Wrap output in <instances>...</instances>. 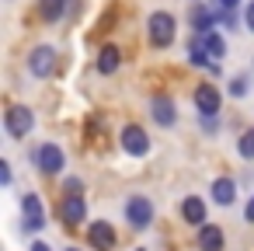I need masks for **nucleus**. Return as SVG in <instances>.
I'll return each mask as SVG.
<instances>
[{
	"instance_id": "4",
	"label": "nucleus",
	"mask_w": 254,
	"mask_h": 251,
	"mask_svg": "<svg viewBox=\"0 0 254 251\" xmlns=\"http://www.w3.org/2000/svg\"><path fill=\"white\" fill-rule=\"evenodd\" d=\"M56 216H60L66 227H80V223L87 220V199H84V195L66 192V195L60 199V206H56Z\"/></svg>"
},
{
	"instance_id": "27",
	"label": "nucleus",
	"mask_w": 254,
	"mask_h": 251,
	"mask_svg": "<svg viewBox=\"0 0 254 251\" xmlns=\"http://www.w3.org/2000/svg\"><path fill=\"white\" fill-rule=\"evenodd\" d=\"M28 251H53V248H49V244H46V241H35V244H32V248H28Z\"/></svg>"
},
{
	"instance_id": "24",
	"label": "nucleus",
	"mask_w": 254,
	"mask_h": 251,
	"mask_svg": "<svg viewBox=\"0 0 254 251\" xmlns=\"http://www.w3.org/2000/svg\"><path fill=\"white\" fill-rule=\"evenodd\" d=\"M0 185H11V164L0 161Z\"/></svg>"
},
{
	"instance_id": "26",
	"label": "nucleus",
	"mask_w": 254,
	"mask_h": 251,
	"mask_svg": "<svg viewBox=\"0 0 254 251\" xmlns=\"http://www.w3.org/2000/svg\"><path fill=\"white\" fill-rule=\"evenodd\" d=\"M240 4V0H216V7H223V11H233Z\"/></svg>"
},
{
	"instance_id": "3",
	"label": "nucleus",
	"mask_w": 254,
	"mask_h": 251,
	"mask_svg": "<svg viewBox=\"0 0 254 251\" xmlns=\"http://www.w3.org/2000/svg\"><path fill=\"white\" fill-rule=\"evenodd\" d=\"M4 129H7V136H14V140L28 136V133L35 129V115H32V108H25V105H11V108L4 112Z\"/></svg>"
},
{
	"instance_id": "14",
	"label": "nucleus",
	"mask_w": 254,
	"mask_h": 251,
	"mask_svg": "<svg viewBox=\"0 0 254 251\" xmlns=\"http://www.w3.org/2000/svg\"><path fill=\"white\" fill-rule=\"evenodd\" d=\"M181 216H185V223H191V227H205L209 220H205V202L198 199V195H188L185 202H181Z\"/></svg>"
},
{
	"instance_id": "16",
	"label": "nucleus",
	"mask_w": 254,
	"mask_h": 251,
	"mask_svg": "<svg viewBox=\"0 0 254 251\" xmlns=\"http://www.w3.org/2000/svg\"><path fill=\"white\" fill-rule=\"evenodd\" d=\"M212 202L233 206V202H237V181H233V178H216V181H212Z\"/></svg>"
},
{
	"instance_id": "22",
	"label": "nucleus",
	"mask_w": 254,
	"mask_h": 251,
	"mask_svg": "<svg viewBox=\"0 0 254 251\" xmlns=\"http://www.w3.org/2000/svg\"><path fill=\"white\" fill-rule=\"evenodd\" d=\"M63 188H66V192H73V195H80L84 181H80V178H66V181H63Z\"/></svg>"
},
{
	"instance_id": "7",
	"label": "nucleus",
	"mask_w": 254,
	"mask_h": 251,
	"mask_svg": "<svg viewBox=\"0 0 254 251\" xmlns=\"http://www.w3.org/2000/svg\"><path fill=\"white\" fill-rule=\"evenodd\" d=\"M28 74L32 77H53L56 74V49L53 46H35L28 53Z\"/></svg>"
},
{
	"instance_id": "5",
	"label": "nucleus",
	"mask_w": 254,
	"mask_h": 251,
	"mask_svg": "<svg viewBox=\"0 0 254 251\" xmlns=\"http://www.w3.org/2000/svg\"><path fill=\"white\" fill-rule=\"evenodd\" d=\"M119 140H122V150H126L129 157H146V154H150V136H146V129L136 126V122H129V126L119 133Z\"/></svg>"
},
{
	"instance_id": "18",
	"label": "nucleus",
	"mask_w": 254,
	"mask_h": 251,
	"mask_svg": "<svg viewBox=\"0 0 254 251\" xmlns=\"http://www.w3.org/2000/svg\"><path fill=\"white\" fill-rule=\"evenodd\" d=\"M119 63H122V53H119L115 46H105V49L98 53V74L112 77V74L119 70Z\"/></svg>"
},
{
	"instance_id": "11",
	"label": "nucleus",
	"mask_w": 254,
	"mask_h": 251,
	"mask_svg": "<svg viewBox=\"0 0 254 251\" xmlns=\"http://www.w3.org/2000/svg\"><path fill=\"white\" fill-rule=\"evenodd\" d=\"M150 115H153V122L164 126V129L178 122V108H174V101H171L167 94H153V101H150Z\"/></svg>"
},
{
	"instance_id": "6",
	"label": "nucleus",
	"mask_w": 254,
	"mask_h": 251,
	"mask_svg": "<svg viewBox=\"0 0 254 251\" xmlns=\"http://www.w3.org/2000/svg\"><path fill=\"white\" fill-rule=\"evenodd\" d=\"M126 220H129L132 230H146V227L153 223V202H150L146 195H132V199L126 202Z\"/></svg>"
},
{
	"instance_id": "13",
	"label": "nucleus",
	"mask_w": 254,
	"mask_h": 251,
	"mask_svg": "<svg viewBox=\"0 0 254 251\" xmlns=\"http://www.w3.org/2000/svg\"><path fill=\"white\" fill-rule=\"evenodd\" d=\"M216 28V11H209L205 4H191V32L195 35H205Z\"/></svg>"
},
{
	"instance_id": "19",
	"label": "nucleus",
	"mask_w": 254,
	"mask_h": 251,
	"mask_svg": "<svg viewBox=\"0 0 254 251\" xmlns=\"http://www.w3.org/2000/svg\"><path fill=\"white\" fill-rule=\"evenodd\" d=\"M39 14H42V21L56 25L66 14V0H39Z\"/></svg>"
},
{
	"instance_id": "23",
	"label": "nucleus",
	"mask_w": 254,
	"mask_h": 251,
	"mask_svg": "<svg viewBox=\"0 0 254 251\" xmlns=\"http://www.w3.org/2000/svg\"><path fill=\"white\" fill-rule=\"evenodd\" d=\"M244 25H247V28L254 32V0H251V4L244 7Z\"/></svg>"
},
{
	"instance_id": "17",
	"label": "nucleus",
	"mask_w": 254,
	"mask_h": 251,
	"mask_svg": "<svg viewBox=\"0 0 254 251\" xmlns=\"http://www.w3.org/2000/svg\"><path fill=\"white\" fill-rule=\"evenodd\" d=\"M191 35H195V32H191ZM198 39H202V46H205V53L212 56V63L226 56V39H223V35H219L216 28H212V32H205V35H198Z\"/></svg>"
},
{
	"instance_id": "2",
	"label": "nucleus",
	"mask_w": 254,
	"mask_h": 251,
	"mask_svg": "<svg viewBox=\"0 0 254 251\" xmlns=\"http://www.w3.org/2000/svg\"><path fill=\"white\" fill-rule=\"evenodd\" d=\"M191 101H195V112H198L202 119H216L219 108H223V94H219L216 84H198L195 94H191Z\"/></svg>"
},
{
	"instance_id": "12",
	"label": "nucleus",
	"mask_w": 254,
	"mask_h": 251,
	"mask_svg": "<svg viewBox=\"0 0 254 251\" xmlns=\"http://www.w3.org/2000/svg\"><path fill=\"white\" fill-rule=\"evenodd\" d=\"M198 251H223L226 248V237H223V227H216V223H205V227H198Z\"/></svg>"
},
{
	"instance_id": "9",
	"label": "nucleus",
	"mask_w": 254,
	"mask_h": 251,
	"mask_svg": "<svg viewBox=\"0 0 254 251\" xmlns=\"http://www.w3.org/2000/svg\"><path fill=\"white\" fill-rule=\"evenodd\" d=\"M87 244L94 251H112L119 244V234L108 220H94V223H87Z\"/></svg>"
},
{
	"instance_id": "28",
	"label": "nucleus",
	"mask_w": 254,
	"mask_h": 251,
	"mask_svg": "<svg viewBox=\"0 0 254 251\" xmlns=\"http://www.w3.org/2000/svg\"><path fill=\"white\" fill-rule=\"evenodd\" d=\"M191 4H198V0H191Z\"/></svg>"
},
{
	"instance_id": "10",
	"label": "nucleus",
	"mask_w": 254,
	"mask_h": 251,
	"mask_svg": "<svg viewBox=\"0 0 254 251\" xmlns=\"http://www.w3.org/2000/svg\"><path fill=\"white\" fill-rule=\"evenodd\" d=\"M21 213H25V230H42L46 227V213H42V199L35 195V192H25V199H21Z\"/></svg>"
},
{
	"instance_id": "25",
	"label": "nucleus",
	"mask_w": 254,
	"mask_h": 251,
	"mask_svg": "<svg viewBox=\"0 0 254 251\" xmlns=\"http://www.w3.org/2000/svg\"><path fill=\"white\" fill-rule=\"evenodd\" d=\"M244 220H247V223H254V195H251V199H247V206H244Z\"/></svg>"
},
{
	"instance_id": "1",
	"label": "nucleus",
	"mask_w": 254,
	"mask_h": 251,
	"mask_svg": "<svg viewBox=\"0 0 254 251\" xmlns=\"http://www.w3.org/2000/svg\"><path fill=\"white\" fill-rule=\"evenodd\" d=\"M146 35H150V46L153 49H167L178 35V21L167 14V11H153L146 18Z\"/></svg>"
},
{
	"instance_id": "29",
	"label": "nucleus",
	"mask_w": 254,
	"mask_h": 251,
	"mask_svg": "<svg viewBox=\"0 0 254 251\" xmlns=\"http://www.w3.org/2000/svg\"><path fill=\"white\" fill-rule=\"evenodd\" d=\"M70 251H77V248H70Z\"/></svg>"
},
{
	"instance_id": "8",
	"label": "nucleus",
	"mask_w": 254,
	"mask_h": 251,
	"mask_svg": "<svg viewBox=\"0 0 254 251\" xmlns=\"http://www.w3.org/2000/svg\"><path fill=\"white\" fill-rule=\"evenodd\" d=\"M35 167H39L42 174H60V171L66 167V154H63L56 143H42V147L35 150Z\"/></svg>"
},
{
	"instance_id": "21",
	"label": "nucleus",
	"mask_w": 254,
	"mask_h": 251,
	"mask_svg": "<svg viewBox=\"0 0 254 251\" xmlns=\"http://www.w3.org/2000/svg\"><path fill=\"white\" fill-rule=\"evenodd\" d=\"M226 91H230V98H244V94L251 91V81H247L244 74H237V77H230V87H226Z\"/></svg>"
},
{
	"instance_id": "20",
	"label": "nucleus",
	"mask_w": 254,
	"mask_h": 251,
	"mask_svg": "<svg viewBox=\"0 0 254 251\" xmlns=\"http://www.w3.org/2000/svg\"><path fill=\"white\" fill-rule=\"evenodd\" d=\"M237 150H240V157H244V161H254V129H244V133H240Z\"/></svg>"
},
{
	"instance_id": "15",
	"label": "nucleus",
	"mask_w": 254,
	"mask_h": 251,
	"mask_svg": "<svg viewBox=\"0 0 254 251\" xmlns=\"http://www.w3.org/2000/svg\"><path fill=\"white\" fill-rule=\"evenodd\" d=\"M188 60H191V67H202V70L219 74V67L212 63V56L205 53V46H202V39H198V35H191V42H188Z\"/></svg>"
}]
</instances>
